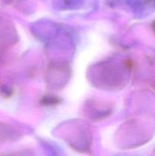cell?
I'll return each mask as SVG.
<instances>
[{"label":"cell","mask_w":155,"mask_h":156,"mask_svg":"<svg viewBox=\"0 0 155 156\" xmlns=\"http://www.w3.org/2000/svg\"><path fill=\"white\" fill-rule=\"evenodd\" d=\"M126 3L140 18L148 16L155 9V0H126Z\"/></svg>","instance_id":"1"}]
</instances>
